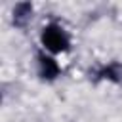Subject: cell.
<instances>
[{
    "instance_id": "cell-1",
    "label": "cell",
    "mask_w": 122,
    "mask_h": 122,
    "mask_svg": "<svg viewBox=\"0 0 122 122\" xmlns=\"http://www.w3.org/2000/svg\"><path fill=\"white\" fill-rule=\"evenodd\" d=\"M42 44H44L46 50H50L53 53H61V51H67L69 50L71 40H69L67 32L59 25L51 23V25L44 27V30H42Z\"/></svg>"
},
{
    "instance_id": "cell-2",
    "label": "cell",
    "mask_w": 122,
    "mask_h": 122,
    "mask_svg": "<svg viewBox=\"0 0 122 122\" xmlns=\"http://www.w3.org/2000/svg\"><path fill=\"white\" fill-rule=\"evenodd\" d=\"M38 65H40V76H42L44 80H55V78L59 76V72H61L57 61H55L53 57L42 53V51L38 53Z\"/></svg>"
},
{
    "instance_id": "cell-3",
    "label": "cell",
    "mask_w": 122,
    "mask_h": 122,
    "mask_svg": "<svg viewBox=\"0 0 122 122\" xmlns=\"http://www.w3.org/2000/svg\"><path fill=\"white\" fill-rule=\"evenodd\" d=\"M30 17H32V4L30 2H21L13 8V25L15 27H19V29L27 27Z\"/></svg>"
},
{
    "instance_id": "cell-4",
    "label": "cell",
    "mask_w": 122,
    "mask_h": 122,
    "mask_svg": "<svg viewBox=\"0 0 122 122\" xmlns=\"http://www.w3.org/2000/svg\"><path fill=\"white\" fill-rule=\"evenodd\" d=\"M97 78H101V80H111V82L120 84V82H122V63L112 61V63L101 67V69L97 71Z\"/></svg>"
}]
</instances>
